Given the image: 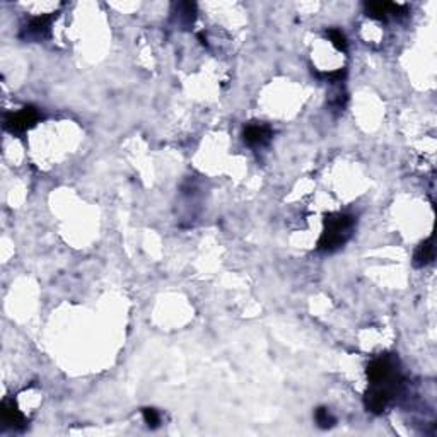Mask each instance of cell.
<instances>
[{
    "label": "cell",
    "instance_id": "1",
    "mask_svg": "<svg viewBox=\"0 0 437 437\" xmlns=\"http://www.w3.org/2000/svg\"><path fill=\"white\" fill-rule=\"evenodd\" d=\"M355 218L349 214H328L325 216V229L318 241V251L321 253H335L342 248L349 238L352 236Z\"/></svg>",
    "mask_w": 437,
    "mask_h": 437
},
{
    "label": "cell",
    "instance_id": "2",
    "mask_svg": "<svg viewBox=\"0 0 437 437\" xmlns=\"http://www.w3.org/2000/svg\"><path fill=\"white\" fill-rule=\"evenodd\" d=\"M401 388V376L391 377V379L381 381V383H371V388L367 390L366 397H364V405H366L367 412L371 414H383L391 403L395 397L398 395Z\"/></svg>",
    "mask_w": 437,
    "mask_h": 437
},
{
    "label": "cell",
    "instance_id": "3",
    "mask_svg": "<svg viewBox=\"0 0 437 437\" xmlns=\"http://www.w3.org/2000/svg\"><path fill=\"white\" fill-rule=\"evenodd\" d=\"M367 377L371 383H381V381L391 379L398 376V360L393 355H379L374 360H371L366 369Z\"/></svg>",
    "mask_w": 437,
    "mask_h": 437
},
{
    "label": "cell",
    "instance_id": "4",
    "mask_svg": "<svg viewBox=\"0 0 437 437\" xmlns=\"http://www.w3.org/2000/svg\"><path fill=\"white\" fill-rule=\"evenodd\" d=\"M40 120V111L34 106H24L17 113H9L3 120V128L9 130L10 134H21V132L29 130L31 127L38 123Z\"/></svg>",
    "mask_w": 437,
    "mask_h": 437
},
{
    "label": "cell",
    "instance_id": "5",
    "mask_svg": "<svg viewBox=\"0 0 437 437\" xmlns=\"http://www.w3.org/2000/svg\"><path fill=\"white\" fill-rule=\"evenodd\" d=\"M367 16L373 19L388 21L390 17H403L408 14L407 5H400V3L391 2H367L366 5Z\"/></svg>",
    "mask_w": 437,
    "mask_h": 437
},
{
    "label": "cell",
    "instance_id": "6",
    "mask_svg": "<svg viewBox=\"0 0 437 437\" xmlns=\"http://www.w3.org/2000/svg\"><path fill=\"white\" fill-rule=\"evenodd\" d=\"M242 137H245V142L251 147H263V145L269 144L273 137V132L269 125L265 123H258V121H251L245 127V132H242Z\"/></svg>",
    "mask_w": 437,
    "mask_h": 437
},
{
    "label": "cell",
    "instance_id": "7",
    "mask_svg": "<svg viewBox=\"0 0 437 437\" xmlns=\"http://www.w3.org/2000/svg\"><path fill=\"white\" fill-rule=\"evenodd\" d=\"M51 21H53V14H50V16L33 17V19L24 26L23 33H21V38H24V40H36V41L43 40V38H47L48 33H50Z\"/></svg>",
    "mask_w": 437,
    "mask_h": 437
},
{
    "label": "cell",
    "instance_id": "8",
    "mask_svg": "<svg viewBox=\"0 0 437 437\" xmlns=\"http://www.w3.org/2000/svg\"><path fill=\"white\" fill-rule=\"evenodd\" d=\"M0 415H2V422L5 427L14 429V431H24V427L27 425L26 417L23 415V412L16 407V403L10 400H5L2 403V410H0Z\"/></svg>",
    "mask_w": 437,
    "mask_h": 437
},
{
    "label": "cell",
    "instance_id": "9",
    "mask_svg": "<svg viewBox=\"0 0 437 437\" xmlns=\"http://www.w3.org/2000/svg\"><path fill=\"white\" fill-rule=\"evenodd\" d=\"M434 256H436L434 238L431 236V238L425 239L424 242H421V245H419V248L415 249L414 266H417V269H422V266L431 265V263L434 262Z\"/></svg>",
    "mask_w": 437,
    "mask_h": 437
},
{
    "label": "cell",
    "instance_id": "10",
    "mask_svg": "<svg viewBox=\"0 0 437 437\" xmlns=\"http://www.w3.org/2000/svg\"><path fill=\"white\" fill-rule=\"evenodd\" d=\"M314 417H316L318 425H320L321 429H329V427H333V425H335V422H336V419L333 417L332 412H329L327 407H320V408H318L316 415H314Z\"/></svg>",
    "mask_w": 437,
    "mask_h": 437
},
{
    "label": "cell",
    "instance_id": "11",
    "mask_svg": "<svg viewBox=\"0 0 437 437\" xmlns=\"http://www.w3.org/2000/svg\"><path fill=\"white\" fill-rule=\"evenodd\" d=\"M327 36H328V40L332 41L333 47H335L336 50L347 51V47H349V43H347V38H345V34L342 33V31L328 29L327 31Z\"/></svg>",
    "mask_w": 437,
    "mask_h": 437
},
{
    "label": "cell",
    "instance_id": "12",
    "mask_svg": "<svg viewBox=\"0 0 437 437\" xmlns=\"http://www.w3.org/2000/svg\"><path fill=\"white\" fill-rule=\"evenodd\" d=\"M142 415H144L145 424H147L151 429H155L159 425V422H161V417H159L158 410H154V408H144V410H142Z\"/></svg>",
    "mask_w": 437,
    "mask_h": 437
}]
</instances>
